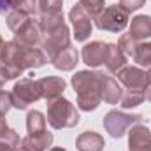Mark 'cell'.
I'll list each match as a JSON object with an SVG mask.
<instances>
[{
	"instance_id": "cell-14",
	"label": "cell",
	"mask_w": 151,
	"mask_h": 151,
	"mask_svg": "<svg viewBox=\"0 0 151 151\" xmlns=\"http://www.w3.org/2000/svg\"><path fill=\"white\" fill-rule=\"evenodd\" d=\"M37 81L39 86H40V91H42V99L47 102L62 97V93L65 90V81L58 76H46V77H40Z\"/></svg>"
},
{
	"instance_id": "cell-10",
	"label": "cell",
	"mask_w": 151,
	"mask_h": 151,
	"mask_svg": "<svg viewBox=\"0 0 151 151\" xmlns=\"http://www.w3.org/2000/svg\"><path fill=\"white\" fill-rule=\"evenodd\" d=\"M116 76H118V81H119L127 90H132V91H144V90H146V84H148V72L142 70L141 67L127 65V67H123Z\"/></svg>"
},
{
	"instance_id": "cell-13",
	"label": "cell",
	"mask_w": 151,
	"mask_h": 151,
	"mask_svg": "<svg viewBox=\"0 0 151 151\" xmlns=\"http://www.w3.org/2000/svg\"><path fill=\"white\" fill-rule=\"evenodd\" d=\"M55 141V135L53 132H47V130H42L39 134H28L25 139H21V148H25L27 151H47L51 148Z\"/></svg>"
},
{
	"instance_id": "cell-32",
	"label": "cell",
	"mask_w": 151,
	"mask_h": 151,
	"mask_svg": "<svg viewBox=\"0 0 151 151\" xmlns=\"http://www.w3.org/2000/svg\"><path fill=\"white\" fill-rule=\"evenodd\" d=\"M144 100L151 102V67L148 70V84H146V90H144Z\"/></svg>"
},
{
	"instance_id": "cell-11",
	"label": "cell",
	"mask_w": 151,
	"mask_h": 151,
	"mask_svg": "<svg viewBox=\"0 0 151 151\" xmlns=\"http://www.w3.org/2000/svg\"><path fill=\"white\" fill-rule=\"evenodd\" d=\"M106 56H107V44L100 42V40H93L90 44H86L81 51V58L88 67H100L106 63Z\"/></svg>"
},
{
	"instance_id": "cell-12",
	"label": "cell",
	"mask_w": 151,
	"mask_h": 151,
	"mask_svg": "<svg viewBox=\"0 0 151 151\" xmlns=\"http://www.w3.org/2000/svg\"><path fill=\"white\" fill-rule=\"evenodd\" d=\"M128 134V151H141L151 146V130L148 127L137 123L130 127Z\"/></svg>"
},
{
	"instance_id": "cell-28",
	"label": "cell",
	"mask_w": 151,
	"mask_h": 151,
	"mask_svg": "<svg viewBox=\"0 0 151 151\" xmlns=\"http://www.w3.org/2000/svg\"><path fill=\"white\" fill-rule=\"evenodd\" d=\"M135 44H137V40H134L128 34H123V35L119 37V40H118V46H119V49L127 55V58H130V55H132Z\"/></svg>"
},
{
	"instance_id": "cell-4",
	"label": "cell",
	"mask_w": 151,
	"mask_h": 151,
	"mask_svg": "<svg viewBox=\"0 0 151 151\" xmlns=\"http://www.w3.org/2000/svg\"><path fill=\"white\" fill-rule=\"evenodd\" d=\"M79 113L74 107V104L63 97H58L55 100L47 102V123L55 128V130H62V128H72L79 123Z\"/></svg>"
},
{
	"instance_id": "cell-26",
	"label": "cell",
	"mask_w": 151,
	"mask_h": 151,
	"mask_svg": "<svg viewBox=\"0 0 151 151\" xmlns=\"http://www.w3.org/2000/svg\"><path fill=\"white\" fill-rule=\"evenodd\" d=\"M63 9V0H39V16L40 14H58Z\"/></svg>"
},
{
	"instance_id": "cell-7",
	"label": "cell",
	"mask_w": 151,
	"mask_h": 151,
	"mask_svg": "<svg viewBox=\"0 0 151 151\" xmlns=\"http://www.w3.org/2000/svg\"><path fill=\"white\" fill-rule=\"evenodd\" d=\"M141 121H142V114L123 113V111H116V109L109 111L104 116V119H102L106 132L111 137H114V139L123 137L130 130V127H134V125H137Z\"/></svg>"
},
{
	"instance_id": "cell-35",
	"label": "cell",
	"mask_w": 151,
	"mask_h": 151,
	"mask_svg": "<svg viewBox=\"0 0 151 151\" xmlns=\"http://www.w3.org/2000/svg\"><path fill=\"white\" fill-rule=\"evenodd\" d=\"M2 47H4V39H2V35H0V51H2Z\"/></svg>"
},
{
	"instance_id": "cell-33",
	"label": "cell",
	"mask_w": 151,
	"mask_h": 151,
	"mask_svg": "<svg viewBox=\"0 0 151 151\" xmlns=\"http://www.w3.org/2000/svg\"><path fill=\"white\" fill-rule=\"evenodd\" d=\"M12 9V0H0V14Z\"/></svg>"
},
{
	"instance_id": "cell-27",
	"label": "cell",
	"mask_w": 151,
	"mask_h": 151,
	"mask_svg": "<svg viewBox=\"0 0 151 151\" xmlns=\"http://www.w3.org/2000/svg\"><path fill=\"white\" fill-rule=\"evenodd\" d=\"M19 76H21V72L14 70L12 67H7L5 63H2V62H0V88H2L7 81L16 79V77H19Z\"/></svg>"
},
{
	"instance_id": "cell-6",
	"label": "cell",
	"mask_w": 151,
	"mask_h": 151,
	"mask_svg": "<svg viewBox=\"0 0 151 151\" xmlns=\"http://www.w3.org/2000/svg\"><path fill=\"white\" fill-rule=\"evenodd\" d=\"M128 16L130 12H127L119 4H114L106 7L97 18H95V27L99 30L104 32H113V34H119L127 28L128 25Z\"/></svg>"
},
{
	"instance_id": "cell-16",
	"label": "cell",
	"mask_w": 151,
	"mask_h": 151,
	"mask_svg": "<svg viewBox=\"0 0 151 151\" xmlns=\"http://www.w3.org/2000/svg\"><path fill=\"white\" fill-rule=\"evenodd\" d=\"M128 35L134 40H137V42H142V40L150 39L151 37V16L139 14V16L132 18Z\"/></svg>"
},
{
	"instance_id": "cell-24",
	"label": "cell",
	"mask_w": 151,
	"mask_h": 151,
	"mask_svg": "<svg viewBox=\"0 0 151 151\" xmlns=\"http://www.w3.org/2000/svg\"><path fill=\"white\" fill-rule=\"evenodd\" d=\"M21 144V139L16 130H9L4 137H0V151H16V148Z\"/></svg>"
},
{
	"instance_id": "cell-37",
	"label": "cell",
	"mask_w": 151,
	"mask_h": 151,
	"mask_svg": "<svg viewBox=\"0 0 151 151\" xmlns=\"http://www.w3.org/2000/svg\"><path fill=\"white\" fill-rule=\"evenodd\" d=\"M141 151H151V146L150 148H146V150H141Z\"/></svg>"
},
{
	"instance_id": "cell-8",
	"label": "cell",
	"mask_w": 151,
	"mask_h": 151,
	"mask_svg": "<svg viewBox=\"0 0 151 151\" xmlns=\"http://www.w3.org/2000/svg\"><path fill=\"white\" fill-rule=\"evenodd\" d=\"M69 34H70V32H69V27L63 23V25L58 27L56 30L47 32V34L42 35L40 47H42V51L46 53V56H47L49 62H51L60 51H63L65 47L70 46V35H69Z\"/></svg>"
},
{
	"instance_id": "cell-29",
	"label": "cell",
	"mask_w": 151,
	"mask_h": 151,
	"mask_svg": "<svg viewBox=\"0 0 151 151\" xmlns=\"http://www.w3.org/2000/svg\"><path fill=\"white\" fill-rule=\"evenodd\" d=\"M12 107V99L11 93L5 90H0V114H7Z\"/></svg>"
},
{
	"instance_id": "cell-18",
	"label": "cell",
	"mask_w": 151,
	"mask_h": 151,
	"mask_svg": "<svg viewBox=\"0 0 151 151\" xmlns=\"http://www.w3.org/2000/svg\"><path fill=\"white\" fill-rule=\"evenodd\" d=\"M104 65L111 74H118L123 67H127V55L119 49L118 44H114V42L107 44V56H106Z\"/></svg>"
},
{
	"instance_id": "cell-22",
	"label": "cell",
	"mask_w": 151,
	"mask_h": 151,
	"mask_svg": "<svg viewBox=\"0 0 151 151\" xmlns=\"http://www.w3.org/2000/svg\"><path fill=\"white\" fill-rule=\"evenodd\" d=\"M12 11L23 12L27 16H39V0H12Z\"/></svg>"
},
{
	"instance_id": "cell-3",
	"label": "cell",
	"mask_w": 151,
	"mask_h": 151,
	"mask_svg": "<svg viewBox=\"0 0 151 151\" xmlns=\"http://www.w3.org/2000/svg\"><path fill=\"white\" fill-rule=\"evenodd\" d=\"M5 21H7V27L12 30V34H14L18 42H21L23 46H28V47L40 46L42 32H40L37 18L34 19L32 16H27L23 12H18V11L11 9V12L7 14Z\"/></svg>"
},
{
	"instance_id": "cell-36",
	"label": "cell",
	"mask_w": 151,
	"mask_h": 151,
	"mask_svg": "<svg viewBox=\"0 0 151 151\" xmlns=\"http://www.w3.org/2000/svg\"><path fill=\"white\" fill-rule=\"evenodd\" d=\"M16 151H27V150H25V148H21V146H18V148H16Z\"/></svg>"
},
{
	"instance_id": "cell-23",
	"label": "cell",
	"mask_w": 151,
	"mask_h": 151,
	"mask_svg": "<svg viewBox=\"0 0 151 151\" xmlns=\"http://www.w3.org/2000/svg\"><path fill=\"white\" fill-rule=\"evenodd\" d=\"M144 102V91H132V90H125L123 95H121V107L123 109H132V107H137Z\"/></svg>"
},
{
	"instance_id": "cell-21",
	"label": "cell",
	"mask_w": 151,
	"mask_h": 151,
	"mask_svg": "<svg viewBox=\"0 0 151 151\" xmlns=\"http://www.w3.org/2000/svg\"><path fill=\"white\" fill-rule=\"evenodd\" d=\"M27 130L28 134H39L46 130V118L40 111H30L27 114Z\"/></svg>"
},
{
	"instance_id": "cell-30",
	"label": "cell",
	"mask_w": 151,
	"mask_h": 151,
	"mask_svg": "<svg viewBox=\"0 0 151 151\" xmlns=\"http://www.w3.org/2000/svg\"><path fill=\"white\" fill-rule=\"evenodd\" d=\"M146 4V0H119V5L127 11V12H134L137 9H141Z\"/></svg>"
},
{
	"instance_id": "cell-5",
	"label": "cell",
	"mask_w": 151,
	"mask_h": 151,
	"mask_svg": "<svg viewBox=\"0 0 151 151\" xmlns=\"http://www.w3.org/2000/svg\"><path fill=\"white\" fill-rule=\"evenodd\" d=\"M11 99H12V107H16L19 111L28 109L30 104H35L37 100L42 99V91H40L39 81L32 79V77L19 79L14 84L12 91H11Z\"/></svg>"
},
{
	"instance_id": "cell-2",
	"label": "cell",
	"mask_w": 151,
	"mask_h": 151,
	"mask_svg": "<svg viewBox=\"0 0 151 151\" xmlns=\"http://www.w3.org/2000/svg\"><path fill=\"white\" fill-rule=\"evenodd\" d=\"M104 72L97 70H79L72 76V86L77 95V107L81 111H95L102 102V84Z\"/></svg>"
},
{
	"instance_id": "cell-9",
	"label": "cell",
	"mask_w": 151,
	"mask_h": 151,
	"mask_svg": "<svg viewBox=\"0 0 151 151\" xmlns=\"http://www.w3.org/2000/svg\"><path fill=\"white\" fill-rule=\"evenodd\" d=\"M69 19L74 27V39L77 42H86L93 32V23L91 18L86 14V11L79 4H76L69 12Z\"/></svg>"
},
{
	"instance_id": "cell-31",
	"label": "cell",
	"mask_w": 151,
	"mask_h": 151,
	"mask_svg": "<svg viewBox=\"0 0 151 151\" xmlns=\"http://www.w3.org/2000/svg\"><path fill=\"white\" fill-rule=\"evenodd\" d=\"M9 130H11V128H9V125H7V121H5V114H0V137H4Z\"/></svg>"
},
{
	"instance_id": "cell-17",
	"label": "cell",
	"mask_w": 151,
	"mask_h": 151,
	"mask_svg": "<svg viewBox=\"0 0 151 151\" xmlns=\"http://www.w3.org/2000/svg\"><path fill=\"white\" fill-rule=\"evenodd\" d=\"M104 146H106L104 137L97 132H91V130L79 134L76 139V148L79 151H102Z\"/></svg>"
},
{
	"instance_id": "cell-34",
	"label": "cell",
	"mask_w": 151,
	"mask_h": 151,
	"mask_svg": "<svg viewBox=\"0 0 151 151\" xmlns=\"http://www.w3.org/2000/svg\"><path fill=\"white\" fill-rule=\"evenodd\" d=\"M47 151H67L65 148H51V150H47Z\"/></svg>"
},
{
	"instance_id": "cell-15",
	"label": "cell",
	"mask_w": 151,
	"mask_h": 151,
	"mask_svg": "<svg viewBox=\"0 0 151 151\" xmlns=\"http://www.w3.org/2000/svg\"><path fill=\"white\" fill-rule=\"evenodd\" d=\"M51 63H53L55 69H58L62 72H69V70L76 69V65L79 63V53H77V49H76L74 46L70 44L69 47H65L63 51H60L51 60Z\"/></svg>"
},
{
	"instance_id": "cell-19",
	"label": "cell",
	"mask_w": 151,
	"mask_h": 151,
	"mask_svg": "<svg viewBox=\"0 0 151 151\" xmlns=\"http://www.w3.org/2000/svg\"><path fill=\"white\" fill-rule=\"evenodd\" d=\"M123 90L118 83V79H114L111 76H104V84H102V100L106 104H118L121 100Z\"/></svg>"
},
{
	"instance_id": "cell-20",
	"label": "cell",
	"mask_w": 151,
	"mask_h": 151,
	"mask_svg": "<svg viewBox=\"0 0 151 151\" xmlns=\"http://www.w3.org/2000/svg\"><path fill=\"white\" fill-rule=\"evenodd\" d=\"M132 62H135L139 67H151V42H137L132 55H130Z\"/></svg>"
},
{
	"instance_id": "cell-25",
	"label": "cell",
	"mask_w": 151,
	"mask_h": 151,
	"mask_svg": "<svg viewBox=\"0 0 151 151\" xmlns=\"http://www.w3.org/2000/svg\"><path fill=\"white\" fill-rule=\"evenodd\" d=\"M79 5L86 11V14L91 18V19H95L106 7V0H79Z\"/></svg>"
},
{
	"instance_id": "cell-1",
	"label": "cell",
	"mask_w": 151,
	"mask_h": 151,
	"mask_svg": "<svg viewBox=\"0 0 151 151\" xmlns=\"http://www.w3.org/2000/svg\"><path fill=\"white\" fill-rule=\"evenodd\" d=\"M0 62L23 74L27 69H39L46 65L47 56L40 47L23 46L14 39V40L4 42V47L0 51Z\"/></svg>"
}]
</instances>
